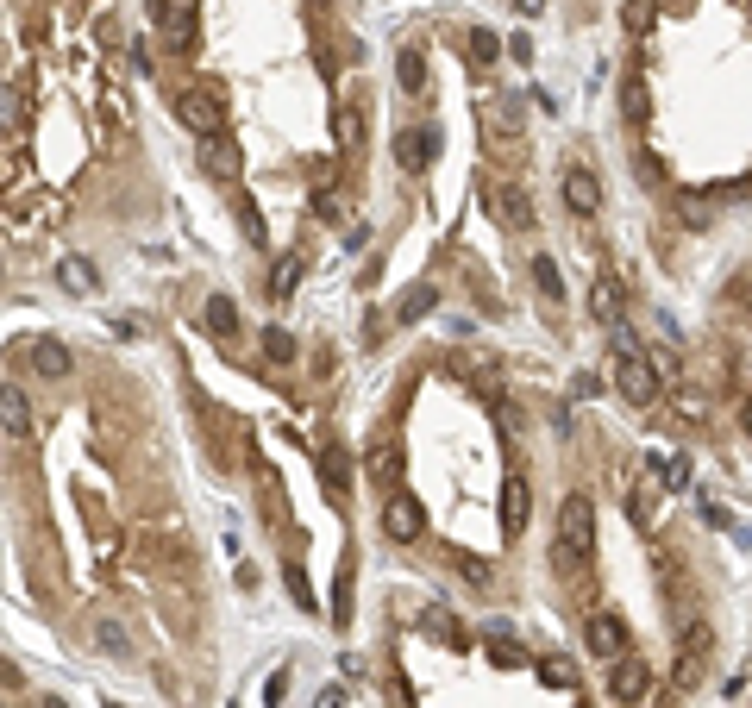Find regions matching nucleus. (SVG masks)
Returning a JSON list of instances; mask_svg holds the SVG:
<instances>
[{"label":"nucleus","mask_w":752,"mask_h":708,"mask_svg":"<svg viewBox=\"0 0 752 708\" xmlns=\"http://www.w3.org/2000/svg\"><path fill=\"white\" fill-rule=\"evenodd\" d=\"M596 552V502L590 495H564L558 502V571H571Z\"/></svg>","instance_id":"f257e3e1"},{"label":"nucleus","mask_w":752,"mask_h":708,"mask_svg":"<svg viewBox=\"0 0 752 708\" xmlns=\"http://www.w3.org/2000/svg\"><path fill=\"white\" fill-rule=\"evenodd\" d=\"M615 389L633 401V408H646V401L658 395V370L646 358V345L633 333H621V326H615Z\"/></svg>","instance_id":"f03ea898"},{"label":"nucleus","mask_w":752,"mask_h":708,"mask_svg":"<svg viewBox=\"0 0 752 708\" xmlns=\"http://www.w3.org/2000/svg\"><path fill=\"white\" fill-rule=\"evenodd\" d=\"M176 120L195 132V138H220V126H226V101L214 88H188L182 101H176Z\"/></svg>","instance_id":"7ed1b4c3"},{"label":"nucleus","mask_w":752,"mask_h":708,"mask_svg":"<svg viewBox=\"0 0 752 708\" xmlns=\"http://www.w3.org/2000/svg\"><path fill=\"white\" fill-rule=\"evenodd\" d=\"M709 652H715V627L709 621H690L684 627V646H677V683H702V671H709Z\"/></svg>","instance_id":"20e7f679"},{"label":"nucleus","mask_w":752,"mask_h":708,"mask_svg":"<svg viewBox=\"0 0 752 708\" xmlns=\"http://www.w3.org/2000/svg\"><path fill=\"white\" fill-rule=\"evenodd\" d=\"M383 533L395 539V546H414V539L427 533V508H420L414 495H389V508H383Z\"/></svg>","instance_id":"39448f33"},{"label":"nucleus","mask_w":752,"mask_h":708,"mask_svg":"<svg viewBox=\"0 0 752 708\" xmlns=\"http://www.w3.org/2000/svg\"><path fill=\"white\" fill-rule=\"evenodd\" d=\"M564 207H571L577 220H596V214H602V182H596V170H583V163L564 170Z\"/></svg>","instance_id":"423d86ee"},{"label":"nucleus","mask_w":752,"mask_h":708,"mask_svg":"<svg viewBox=\"0 0 752 708\" xmlns=\"http://www.w3.org/2000/svg\"><path fill=\"white\" fill-rule=\"evenodd\" d=\"M433 157H439V132H433V126H408V132H395V163H402L408 176H420Z\"/></svg>","instance_id":"0eeeda50"},{"label":"nucleus","mask_w":752,"mask_h":708,"mask_svg":"<svg viewBox=\"0 0 752 708\" xmlns=\"http://www.w3.org/2000/svg\"><path fill=\"white\" fill-rule=\"evenodd\" d=\"M583 646H590L596 658H621L627 652V621L621 615H590L583 621Z\"/></svg>","instance_id":"6e6552de"},{"label":"nucleus","mask_w":752,"mask_h":708,"mask_svg":"<svg viewBox=\"0 0 752 708\" xmlns=\"http://www.w3.org/2000/svg\"><path fill=\"white\" fill-rule=\"evenodd\" d=\"M483 120H489L496 138H521L527 132V101H521V94H496V101L483 107Z\"/></svg>","instance_id":"1a4fd4ad"},{"label":"nucleus","mask_w":752,"mask_h":708,"mask_svg":"<svg viewBox=\"0 0 752 708\" xmlns=\"http://www.w3.org/2000/svg\"><path fill=\"white\" fill-rule=\"evenodd\" d=\"M608 690H615V702H640L646 690H652V671L640 665V658H615V671H608Z\"/></svg>","instance_id":"9d476101"},{"label":"nucleus","mask_w":752,"mask_h":708,"mask_svg":"<svg viewBox=\"0 0 752 708\" xmlns=\"http://www.w3.org/2000/svg\"><path fill=\"white\" fill-rule=\"evenodd\" d=\"M157 26L170 44H188L195 38V0H157Z\"/></svg>","instance_id":"9b49d317"},{"label":"nucleus","mask_w":752,"mask_h":708,"mask_svg":"<svg viewBox=\"0 0 752 708\" xmlns=\"http://www.w3.org/2000/svg\"><path fill=\"white\" fill-rule=\"evenodd\" d=\"M489 207H496L502 226H527V220H533V201H527L514 182H496V188H489Z\"/></svg>","instance_id":"f8f14e48"},{"label":"nucleus","mask_w":752,"mask_h":708,"mask_svg":"<svg viewBox=\"0 0 752 708\" xmlns=\"http://www.w3.org/2000/svg\"><path fill=\"white\" fill-rule=\"evenodd\" d=\"M521 527H527V477H508L502 483V533L514 539Z\"/></svg>","instance_id":"ddd939ff"},{"label":"nucleus","mask_w":752,"mask_h":708,"mask_svg":"<svg viewBox=\"0 0 752 708\" xmlns=\"http://www.w3.org/2000/svg\"><path fill=\"white\" fill-rule=\"evenodd\" d=\"M0 427H7L13 439H26V427H32V414H26V389H19V383L0 389Z\"/></svg>","instance_id":"4468645a"},{"label":"nucleus","mask_w":752,"mask_h":708,"mask_svg":"<svg viewBox=\"0 0 752 708\" xmlns=\"http://www.w3.org/2000/svg\"><path fill=\"white\" fill-rule=\"evenodd\" d=\"M32 370L44 376V383H63V376H69V351L57 339H38L32 345Z\"/></svg>","instance_id":"2eb2a0df"},{"label":"nucleus","mask_w":752,"mask_h":708,"mask_svg":"<svg viewBox=\"0 0 752 708\" xmlns=\"http://www.w3.org/2000/svg\"><path fill=\"white\" fill-rule=\"evenodd\" d=\"M590 314H596L602 326H621V282H615V276H602L596 289H590Z\"/></svg>","instance_id":"dca6fc26"},{"label":"nucleus","mask_w":752,"mask_h":708,"mask_svg":"<svg viewBox=\"0 0 752 708\" xmlns=\"http://www.w3.org/2000/svg\"><path fill=\"white\" fill-rule=\"evenodd\" d=\"M201 170L207 176H239V151L226 138H201Z\"/></svg>","instance_id":"f3484780"},{"label":"nucleus","mask_w":752,"mask_h":708,"mask_svg":"<svg viewBox=\"0 0 752 708\" xmlns=\"http://www.w3.org/2000/svg\"><path fill=\"white\" fill-rule=\"evenodd\" d=\"M207 333L239 339V308H232V295H207Z\"/></svg>","instance_id":"a211bd4d"},{"label":"nucleus","mask_w":752,"mask_h":708,"mask_svg":"<svg viewBox=\"0 0 752 708\" xmlns=\"http://www.w3.org/2000/svg\"><path fill=\"white\" fill-rule=\"evenodd\" d=\"M427 308H439V289H433V282H420V289H408L402 301H395V326H414Z\"/></svg>","instance_id":"6ab92c4d"},{"label":"nucleus","mask_w":752,"mask_h":708,"mask_svg":"<svg viewBox=\"0 0 752 708\" xmlns=\"http://www.w3.org/2000/svg\"><path fill=\"white\" fill-rule=\"evenodd\" d=\"M333 145L339 151H358L364 145V113L358 107H333Z\"/></svg>","instance_id":"aec40b11"},{"label":"nucleus","mask_w":752,"mask_h":708,"mask_svg":"<svg viewBox=\"0 0 752 708\" xmlns=\"http://www.w3.org/2000/svg\"><path fill=\"white\" fill-rule=\"evenodd\" d=\"M57 282H63L69 295H88L101 276H94V264H88V257H63V264H57Z\"/></svg>","instance_id":"412c9836"},{"label":"nucleus","mask_w":752,"mask_h":708,"mask_svg":"<svg viewBox=\"0 0 752 708\" xmlns=\"http://www.w3.org/2000/svg\"><path fill=\"white\" fill-rule=\"evenodd\" d=\"M395 82H402V94H414V101L427 94V63H420V51H402V57H395Z\"/></svg>","instance_id":"4be33fe9"},{"label":"nucleus","mask_w":752,"mask_h":708,"mask_svg":"<svg viewBox=\"0 0 752 708\" xmlns=\"http://www.w3.org/2000/svg\"><path fill=\"white\" fill-rule=\"evenodd\" d=\"M94 646H101L107 658H132V640H126V627L113 621V615H101V621H94Z\"/></svg>","instance_id":"5701e85b"},{"label":"nucleus","mask_w":752,"mask_h":708,"mask_svg":"<svg viewBox=\"0 0 752 708\" xmlns=\"http://www.w3.org/2000/svg\"><path fill=\"white\" fill-rule=\"evenodd\" d=\"M652 483H658V489H684V483H690V464L671 458V452H652Z\"/></svg>","instance_id":"b1692460"},{"label":"nucleus","mask_w":752,"mask_h":708,"mask_svg":"<svg viewBox=\"0 0 752 708\" xmlns=\"http://www.w3.org/2000/svg\"><path fill=\"white\" fill-rule=\"evenodd\" d=\"M533 289L546 295L552 308H558V301H564V276H558V264H552V257H533Z\"/></svg>","instance_id":"393cba45"},{"label":"nucleus","mask_w":752,"mask_h":708,"mask_svg":"<svg viewBox=\"0 0 752 708\" xmlns=\"http://www.w3.org/2000/svg\"><path fill=\"white\" fill-rule=\"evenodd\" d=\"M496 57H502V38L477 26V32H470V63H477V69H489V63H496Z\"/></svg>","instance_id":"a878e982"},{"label":"nucleus","mask_w":752,"mask_h":708,"mask_svg":"<svg viewBox=\"0 0 752 708\" xmlns=\"http://www.w3.org/2000/svg\"><path fill=\"white\" fill-rule=\"evenodd\" d=\"M652 502H658V483L640 477V483H633V521H640V527H652V514H658Z\"/></svg>","instance_id":"bb28decb"},{"label":"nucleus","mask_w":752,"mask_h":708,"mask_svg":"<svg viewBox=\"0 0 752 708\" xmlns=\"http://www.w3.org/2000/svg\"><path fill=\"white\" fill-rule=\"evenodd\" d=\"M320 483L333 489V495H345V489H351V470H345V458H339V452H326V458H320Z\"/></svg>","instance_id":"cd10ccee"},{"label":"nucleus","mask_w":752,"mask_h":708,"mask_svg":"<svg viewBox=\"0 0 752 708\" xmlns=\"http://www.w3.org/2000/svg\"><path fill=\"white\" fill-rule=\"evenodd\" d=\"M333 627H351V564H345L339 583H333Z\"/></svg>","instance_id":"c85d7f7f"},{"label":"nucleus","mask_w":752,"mask_h":708,"mask_svg":"<svg viewBox=\"0 0 752 708\" xmlns=\"http://www.w3.org/2000/svg\"><path fill=\"white\" fill-rule=\"evenodd\" d=\"M264 358H276V364H289V358H295V339L282 333V326H270V333H264Z\"/></svg>","instance_id":"c756f323"},{"label":"nucleus","mask_w":752,"mask_h":708,"mask_svg":"<svg viewBox=\"0 0 752 708\" xmlns=\"http://www.w3.org/2000/svg\"><path fill=\"white\" fill-rule=\"evenodd\" d=\"M282 577H289V596H295L301 608H314V589H308V571H301V564H289Z\"/></svg>","instance_id":"7c9ffc66"},{"label":"nucleus","mask_w":752,"mask_h":708,"mask_svg":"<svg viewBox=\"0 0 752 708\" xmlns=\"http://www.w3.org/2000/svg\"><path fill=\"white\" fill-rule=\"evenodd\" d=\"M627 120H646V82L640 76L627 82Z\"/></svg>","instance_id":"2f4dec72"},{"label":"nucleus","mask_w":752,"mask_h":708,"mask_svg":"<svg viewBox=\"0 0 752 708\" xmlns=\"http://www.w3.org/2000/svg\"><path fill=\"white\" fill-rule=\"evenodd\" d=\"M239 226H245L251 245H264V220H257V207H239Z\"/></svg>","instance_id":"473e14b6"},{"label":"nucleus","mask_w":752,"mask_h":708,"mask_svg":"<svg viewBox=\"0 0 752 708\" xmlns=\"http://www.w3.org/2000/svg\"><path fill=\"white\" fill-rule=\"evenodd\" d=\"M458 571H464V583H477V589L489 583V564H483V558H464V564H458Z\"/></svg>","instance_id":"72a5a7b5"},{"label":"nucleus","mask_w":752,"mask_h":708,"mask_svg":"<svg viewBox=\"0 0 752 708\" xmlns=\"http://www.w3.org/2000/svg\"><path fill=\"white\" fill-rule=\"evenodd\" d=\"M282 696H289V677H282V671H276V677L264 683V702H270V708H282Z\"/></svg>","instance_id":"f704fd0d"},{"label":"nucleus","mask_w":752,"mask_h":708,"mask_svg":"<svg viewBox=\"0 0 752 708\" xmlns=\"http://www.w3.org/2000/svg\"><path fill=\"white\" fill-rule=\"evenodd\" d=\"M314 708H345V683H333V690H320V702Z\"/></svg>","instance_id":"c9c22d12"},{"label":"nucleus","mask_w":752,"mask_h":708,"mask_svg":"<svg viewBox=\"0 0 752 708\" xmlns=\"http://www.w3.org/2000/svg\"><path fill=\"white\" fill-rule=\"evenodd\" d=\"M514 13H521V19H539V13H546V0H514Z\"/></svg>","instance_id":"e433bc0d"},{"label":"nucleus","mask_w":752,"mask_h":708,"mask_svg":"<svg viewBox=\"0 0 752 708\" xmlns=\"http://www.w3.org/2000/svg\"><path fill=\"white\" fill-rule=\"evenodd\" d=\"M740 427H746V439H752V395H746V408H740Z\"/></svg>","instance_id":"4c0bfd02"},{"label":"nucleus","mask_w":752,"mask_h":708,"mask_svg":"<svg viewBox=\"0 0 752 708\" xmlns=\"http://www.w3.org/2000/svg\"><path fill=\"white\" fill-rule=\"evenodd\" d=\"M0 683H19V671L7 665V658H0Z\"/></svg>","instance_id":"58836bf2"},{"label":"nucleus","mask_w":752,"mask_h":708,"mask_svg":"<svg viewBox=\"0 0 752 708\" xmlns=\"http://www.w3.org/2000/svg\"><path fill=\"white\" fill-rule=\"evenodd\" d=\"M38 708H69V702H63V696H44V702H38Z\"/></svg>","instance_id":"ea45409f"},{"label":"nucleus","mask_w":752,"mask_h":708,"mask_svg":"<svg viewBox=\"0 0 752 708\" xmlns=\"http://www.w3.org/2000/svg\"><path fill=\"white\" fill-rule=\"evenodd\" d=\"M652 7H658V0H652Z\"/></svg>","instance_id":"a19ab883"}]
</instances>
